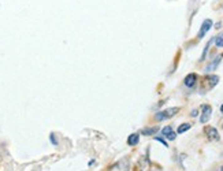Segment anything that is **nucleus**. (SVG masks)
Returning <instances> with one entry per match:
<instances>
[{
  "instance_id": "nucleus-1",
  "label": "nucleus",
  "mask_w": 223,
  "mask_h": 171,
  "mask_svg": "<svg viewBox=\"0 0 223 171\" xmlns=\"http://www.w3.org/2000/svg\"><path fill=\"white\" fill-rule=\"evenodd\" d=\"M178 112H179V108H178V107L167 108V110H163V111L155 114V119H156L157 122H162V120H166V119H170V118H173L174 115H177Z\"/></svg>"
},
{
  "instance_id": "nucleus-2",
  "label": "nucleus",
  "mask_w": 223,
  "mask_h": 171,
  "mask_svg": "<svg viewBox=\"0 0 223 171\" xmlns=\"http://www.w3.org/2000/svg\"><path fill=\"white\" fill-rule=\"evenodd\" d=\"M130 164H129V159L123 158L119 162H116L114 166L111 167V171H129Z\"/></svg>"
},
{
  "instance_id": "nucleus-3",
  "label": "nucleus",
  "mask_w": 223,
  "mask_h": 171,
  "mask_svg": "<svg viewBox=\"0 0 223 171\" xmlns=\"http://www.w3.org/2000/svg\"><path fill=\"white\" fill-rule=\"evenodd\" d=\"M211 115H212V107L210 104H204L201 107V116H200V122L207 123L210 120Z\"/></svg>"
},
{
  "instance_id": "nucleus-4",
  "label": "nucleus",
  "mask_w": 223,
  "mask_h": 171,
  "mask_svg": "<svg viewBox=\"0 0 223 171\" xmlns=\"http://www.w3.org/2000/svg\"><path fill=\"white\" fill-rule=\"evenodd\" d=\"M204 131H205V136H207V138H208L210 141H219V140H220V136H219L218 130L215 127H212V126L205 127L204 129Z\"/></svg>"
},
{
  "instance_id": "nucleus-5",
  "label": "nucleus",
  "mask_w": 223,
  "mask_h": 171,
  "mask_svg": "<svg viewBox=\"0 0 223 171\" xmlns=\"http://www.w3.org/2000/svg\"><path fill=\"white\" fill-rule=\"evenodd\" d=\"M211 28H212V21H211V19H205V21H204L203 25H201V28H200V32H199V39H203V37L210 32Z\"/></svg>"
},
{
  "instance_id": "nucleus-6",
  "label": "nucleus",
  "mask_w": 223,
  "mask_h": 171,
  "mask_svg": "<svg viewBox=\"0 0 223 171\" xmlns=\"http://www.w3.org/2000/svg\"><path fill=\"white\" fill-rule=\"evenodd\" d=\"M160 131H162V134H163L164 137H167L170 141H174V140L177 138V133L173 130V127H171V126H164Z\"/></svg>"
},
{
  "instance_id": "nucleus-7",
  "label": "nucleus",
  "mask_w": 223,
  "mask_h": 171,
  "mask_svg": "<svg viewBox=\"0 0 223 171\" xmlns=\"http://www.w3.org/2000/svg\"><path fill=\"white\" fill-rule=\"evenodd\" d=\"M222 59H223V55H218L216 58H215L212 62H211L208 64V67H205V73H210V71H214V70H216V67L219 66V63L222 62Z\"/></svg>"
},
{
  "instance_id": "nucleus-8",
  "label": "nucleus",
  "mask_w": 223,
  "mask_h": 171,
  "mask_svg": "<svg viewBox=\"0 0 223 171\" xmlns=\"http://www.w3.org/2000/svg\"><path fill=\"white\" fill-rule=\"evenodd\" d=\"M196 82H197V75L196 74H188L183 79L185 86H188V88H193L196 85Z\"/></svg>"
},
{
  "instance_id": "nucleus-9",
  "label": "nucleus",
  "mask_w": 223,
  "mask_h": 171,
  "mask_svg": "<svg viewBox=\"0 0 223 171\" xmlns=\"http://www.w3.org/2000/svg\"><path fill=\"white\" fill-rule=\"evenodd\" d=\"M138 141H140V134L138 133H133V134H130L129 137H127V144H129L130 147L137 145Z\"/></svg>"
},
{
  "instance_id": "nucleus-10",
  "label": "nucleus",
  "mask_w": 223,
  "mask_h": 171,
  "mask_svg": "<svg viewBox=\"0 0 223 171\" xmlns=\"http://www.w3.org/2000/svg\"><path fill=\"white\" fill-rule=\"evenodd\" d=\"M205 81L208 82V88L211 89L219 82V77L218 75H208V77H205Z\"/></svg>"
},
{
  "instance_id": "nucleus-11",
  "label": "nucleus",
  "mask_w": 223,
  "mask_h": 171,
  "mask_svg": "<svg viewBox=\"0 0 223 171\" xmlns=\"http://www.w3.org/2000/svg\"><path fill=\"white\" fill-rule=\"evenodd\" d=\"M214 41H215V39L210 40V41H208V44L205 45V48H204V51H203V55H201V58H200V60H201V62H203V60L207 58V54H208V51H210V48H211V44H212Z\"/></svg>"
},
{
  "instance_id": "nucleus-12",
  "label": "nucleus",
  "mask_w": 223,
  "mask_h": 171,
  "mask_svg": "<svg viewBox=\"0 0 223 171\" xmlns=\"http://www.w3.org/2000/svg\"><path fill=\"white\" fill-rule=\"evenodd\" d=\"M190 127H192L190 123H182V125H179V127H178V130H177V133H178V134H182V133L188 131Z\"/></svg>"
},
{
  "instance_id": "nucleus-13",
  "label": "nucleus",
  "mask_w": 223,
  "mask_h": 171,
  "mask_svg": "<svg viewBox=\"0 0 223 171\" xmlns=\"http://www.w3.org/2000/svg\"><path fill=\"white\" fill-rule=\"evenodd\" d=\"M156 131H159V127H149V129H144V130H142V134L144 136H153Z\"/></svg>"
},
{
  "instance_id": "nucleus-14",
  "label": "nucleus",
  "mask_w": 223,
  "mask_h": 171,
  "mask_svg": "<svg viewBox=\"0 0 223 171\" xmlns=\"http://www.w3.org/2000/svg\"><path fill=\"white\" fill-rule=\"evenodd\" d=\"M215 44H216L218 48H223V37L222 36L215 37Z\"/></svg>"
},
{
  "instance_id": "nucleus-15",
  "label": "nucleus",
  "mask_w": 223,
  "mask_h": 171,
  "mask_svg": "<svg viewBox=\"0 0 223 171\" xmlns=\"http://www.w3.org/2000/svg\"><path fill=\"white\" fill-rule=\"evenodd\" d=\"M155 140H156V141H157V142H160V144H163V145H164L166 148H167V147H168V144H167V142H166V140H164V138H162V137H155Z\"/></svg>"
},
{
  "instance_id": "nucleus-16",
  "label": "nucleus",
  "mask_w": 223,
  "mask_h": 171,
  "mask_svg": "<svg viewBox=\"0 0 223 171\" xmlns=\"http://www.w3.org/2000/svg\"><path fill=\"white\" fill-rule=\"evenodd\" d=\"M50 140L52 141V144H54V145H58V141H56V138H55V134H54V133H51Z\"/></svg>"
},
{
  "instance_id": "nucleus-17",
  "label": "nucleus",
  "mask_w": 223,
  "mask_h": 171,
  "mask_svg": "<svg viewBox=\"0 0 223 171\" xmlns=\"http://www.w3.org/2000/svg\"><path fill=\"white\" fill-rule=\"evenodd\" d=\"M190 115H192V116H197V115H199V110H193V111L190 112Z\"/></svg>"
},
{
  "instance_id": "nucleus-18",
  "label": "nucleus",
  "mask_w": 223,
  "mask_h": 171,
  "mask_svg": "<svg viewBox=\"0 0 223 171\" xmlns=\"http://www.w3.org/2000/svg\"><path fill=\"white\" fill-rule=\"evenodd\" d=\"M220 112H222V114H223V104H222V105H220Z\"/></svg>"
},
{
  "instance_id": "nucleus-19",
  "label": "nucleus",
  "mask_w": 223,
  "mask_h": 171,
  "mask_svg": "<svg viewBox=\"0 0 223 171\" xmlns=\"http://www.w3.org/2000/svg\"><path fill=\"white\" fill-rule=\"evenodd\" d=\"M218 171H223V166H222V167H220V168H219Z\"/></svg>"
},
{
  "instance_id": "nucleus-20",
  "label": "nucleus",
  "mask_w": 223,
  "mask_h": 171,
  "mask_svg": "<svg viewBox=\"0 0 223 171\" xmlns=\"http://www.w3.org/2000/svg\"><path fill=\"white\" fill-rule=\"evenodd\" d=\"M222 127H223V123H222Z\"/></svg>"
}]
</instances>
